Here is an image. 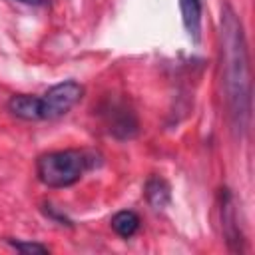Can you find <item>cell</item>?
Here are the masks:
<instances>
[{
    "label": "cell",
    "instance_id": "8",
    "mask_svg": "<svg viewBox=\"0 0 255 255\" xmlns=\"http://www.w3.org/2000/svg\"><path fill=\"white\" fill-rule=\"evenodd\" d=\"M112 229L124 237V239H129L137 229H139V217L135 211L131 209H122L118 211L114 217H112Z\"/></svg>",
    "mask_w": 255,
    "mask_h": 255
},
{
    "label": "cell",
    "instance_id": "9",
    "mask_svg": "<svg viewBox=\"0 0 255 255\" xmlns=\"http://www.w3.org/2000/svg\"><path fill=\"white\" fill-rule=\"evenodd\" d=\"M16 251H20V253H48L50 249L46 247V245H42V243H36V241H8Z\"/></svg>",
    "mask_w": 255,
    "mask_h": 255
},
{
    "label": "cell",
    "instance_id": "6",
    "mask_svg": "<svg viewBox=\"0 0 255 255\" xmlns=\"http://www.w3.org/2000/svg\"><path fill=\"white\" fill-rule=\"evenodd\" d=\"M145 199L153 209H163L171 199L169 183L159 175H151L145 181Z\"/></svg>",
    "mask_w": 255,
    "mask_h": 255
},
{
    "label": "cell",
    "instance_id": "5",
    "mask_svg": "<svg viewBox=\"0 0 255 255\" xmlns=\"http://www.w3.org/2000/svg\"><path fill=\"white\" fill-rule=\"evenodd\" d=\"M181 22L193 42L201 38V0H179Z\"/></svg>",
    "mask_w": 255,
    "mask_h": 255
},
{
    "label": "cell",
    "instance_id": "10",
    "mask_svg": "<svg viewBox=\"0 0 255 255\" xmlns=\"http://www.w3.org/2000/svg\"><path fill=\"white\" fill-rule=\"evenodd\" d=\"M16 2H22V4H28V6H42L44 0H16Z\"/></svg>",
    "mask_w": 255,
    "mask_h": 255
},
{
    "label": "cell",
    "instance_id": "7",
    "mask_svg": "<svg viewBox=\"0 0 255 255\" xmlns=\"http://www.w3.org/2000/svg\"><path fill=\"white\" fill-rule=\"evenodd\" d=\"M8 110L20 120L36 122L38 120V96H28V94L12 96L8 100Z\"/></svg>",
    "mask_w": 255,
    "mask_h": 255
},
{
    "label": "cell",
    "instance_id": "4",
    "mask_svg": "<svg viewBox=\"0 0 255 255\" xmlns=\"http://www.w3.org/2000/svg\"><path fill=\"white\" fill-rule=\"evenodd\" d=\"M223 201H221V221H223V235L225 241L229 245L231 251H243L241 243H243V233L239 229L237 223V215H235V207H233V199L229 189H223Z\"/></svg>",
    "mask_w": 255,
    "mask_h": 255
},
{
    "label": "cell",
    "instance_id": "3",
    "mask_svg": "<svg viewBox=\"0 0 255 255\" xmlns=\"http://www.w3.org/2000/svg\"><path fill=\"white\" fill-rule=\"evenodd\" d=\"M84 96V86L66 80L52 86L46 94L38 96V120H56L68 114Z\"/></svg>",
    "mask_w": 255,
    "mask_h": 255
},
{
    "label": "cell",
    "instance_id": "1",
    "mask_svg": "<svg viewBox=\"0 0 255 255\" xmlns=\"http://www.w3.org/2000/svg\"><path fill=\"white\" fill-rule=\"evenodd\" d=\"M221 76L231 126L243 133L251 118L249 52L241 20L229 4H225L221 14Z\"/></svg>",
    "mask_w": 255,
    "mask_h": 255
},
{
    "label": "cell",
    "instance_id": "2",
    "mask_svg": "<svg viewBox=\"0 0 255 255\" xmlns=\"http://www.w3.org/2000/svg\"><path fill=\"white\" fill-rule=\"evenodd\" d=\"M100 163V155L88 149L48 151L36 161V175L48 187H70L78 183L86 171Z\"/></svg>",
    "mask_w": 255,
    "mask_h": 255
}]
</instances>
